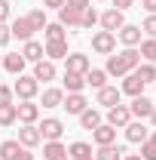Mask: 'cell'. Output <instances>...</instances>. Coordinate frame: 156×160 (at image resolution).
<instances>
[{
	"label": "cell",
	"mask_w": 156,
	"mask_h": 160,
	"mask_svg": "<svg viewBox=\"0 0 156 160\" xmlns=\"http://www.w3.org/2000/svg\"><path fill=\"white\" fill-rule=\"evenodd\" d=\"M95 25H98V9H95V6H86V9H83L80 28H95Z\"/></svg>",
	"instance_id": "36"
},
{
	"label": "cell",
	"mask_w": 156,
	"mask_h": 160,
	"mask_svg": "<svg viewBox=\"0 0 156 160\" xmlns=\"http://www.w3.org/2000/svg\"><path fill=\"white\" fill-rule=\"evenodd\" d=\"M40 92V83L34 80V74H19V80H16V86H12V96L19 102H34Z\"/></svg>",
	"instance_id": "2"
},
{
	"label": "cell",
	"mask_w": 156,
	"mask_h": 160,
	"mask_svg": "<svg viewBox=\"0 0 156 160\" xmlns=\"http://www.w3.org/2000/svg\"><path fill=\"white\" fill-rule=\"evenodd\" d=\"M28 22H31V28H34V31H43V28H46V9H31V12H28Z\"/></svg>",
	"instance_id": "35"
},
{
	"label": "cell",
	"mask_w": 156,
	"mask_h": 160,
	"mask_svg": "<svg viewBox=\"0 0 156 160\" xmlns=\"http://www.w3.org/2000/svg\"><path fill=\"white\" fill-rule=\"evenodd\" d=\"M138 46H141L138 52H141V56H144V59H147V62H153V65H156V40L144 37V40H141V43H138Z\"/></svg>",
	"instance_id": "34"
},
{
	"label": "cell",
	"mask_w": 156,
	"mask_h": 160,
	"mask_svg": "<svg viewBox=\"0 0 156 160\" xmlns=\"http://www.w3.org/2000/svg\"><path fill=\"white\" fill-rule=\"evenodd\" d=\"M40 142H43V136H40L37 123H21V129H19V145L21 148H37Z\"/></svg>",
	"instance_id": "10"
},
{
	"label": "cell",
	"mask_w": 156,
	"mask_h": 160,
	"mask_svg": "<svg viewBox=\"0 0 156 160\" xmlns=\"http://www.w3.org/2000/svg\"><path fill=\"white\" fill-rule=\"evenodd\" d=\"M141 34H147L150 40H156V16H147L144 25H141Z\"/></svg>",
	"instance_id": "37"
},
{
	"label": "cell",
	"mask_w": 156,
	"mask_h": 160,
	"mask_svg": "<svg viewBox=\"0 0 156 160\" xmlns=\"http://www.w3.org/2000/svg\"><path fill=\"white\" fill-rule=\"evenodd\" d=\"M12 123H19L16 102H12V105H0V129H6V126H12Z\"/></svg>",
	"instance_id": "30"
},
{
	"label": "cell",
	"mask_w": 156,
	"mask_h": 160,
	"mask_svg": "<svg viewBox=\"0 0 156 160\" xmlns=\"http://www.w3.org/2000/svg\"><path fill=\"white\" fill-rule=\"evenodd\" d=\"M141 157H144V160H156V145H153L150 139L141 142Z\"/></svg>",
	"instance_id": "38"
},
{
	"label": "cell",
	"mask_w": 156,
	"mask_h": 160,
	"mask_svg": "<svg viewBox=\"0 0 156 160\" xmlns=\"http://www.w3.org/2000/svg\"><path fill=\"white\" fill-rule=\"evenodd\" d=\"M92 68V62L86 52H67L64 56V71H71V74H86Z\"/></svg>",
	"instance_id": "7"
},
{
	"label": "cell",
	"mask_w": 156,
	"mask_h": 160,
	"mask_svg": "<svg viewBox=\"0 0 156 160\" xmlns=\"http://www.w3.org/2000/svg\"><path fill=\"white\" fill-rule=\"evenodd\" d=\"M92 142H95L98 148H101V145H113V142H117V129H113L110 123H101V126L92 129Z\"/></svg>",
	"instance_id": "19"
},
{
	"label": "cell",
	"mask_w": 156,
	"mask_h": 160,
	"mask_svg": "<svg viewBox=\"0 0 156 160\" xmlns=\"http://www.w3.org/2000/svg\"><path fill=\"white\" fill-rule=\"evenodd\" d=\"M147 139H150V142L156 145V129H150V136H147Z\"/></svg>",
	"instance_id": "49"
},
{
	"label": "cell",
	"mask_w": 156,
	"mask_h": 160,
	"mask_svg": "<svg viewBox=\"0 0 156 160\" xmlns=\"http://www.w3.org/2000/svg\"><path fill=\"white\" fill-rule=\"evenodd\" d=\"M37 129L43 136V142H61V136H64V123L58 117H46L43 123H37Z\"/></svg>",
	"instance_id": "5"
},
{
	"label": "cell",
	"mask_w": 156,
	"mask_h": 160,
	"mask_svg": "<svg viewBox=\"0 0 156 160\" xmlns=\"http://www.w3.org/2000/svg\"><path fill=\"white\" fill-rule=\"evenodd\" d=\"M12 99H16L12 96V86H3L0 83V105H12Z\"/></svg>",
	"instance_id": "39"
},
{
	"label": "cell",
	"mask_w": 156,
	"mask_h": 160,
	"mask_svg": "<svg viewBox=\"0 0 156 160\" xmlns=\"http://www.w3.org/2000/svg\"><path fill=\"white\" fill-rule=\"evenodd\" d=\"M43 52H46V59H49V62L64 59V56H67V40H52V43H46Z\"/></svg>",
	"instance_id": "24"
},
{
	"label": "cell",
	"mask_w": 156,
	"mask_h": 160,
	"mask_svg": "<svg viewBox=\"0 0 156 160\" xmlns=\"http://www.w3.org/2000/svg\"><path fill=\"white\" fill-rule=\"evenodd\" d=\"M138 65H141V52H138L135 46H126V49L117 52V56H107L104 71H107V77H126V74L135 71Z\"/></svg>",
	"instance_id": "1"
},
{
	"label": "cell",
	"mask_w": 156,
	"mask_h": 160,
	"mask_svg": "<svg viewBox=\"0 0 156 160\" xmlns=\"http://www.w3.org/2000/svg\"><path fill=\"white\" fill-rule=\"evenodd\" d=\"M61 102H64V89H58V86L43 89V99H40L43 108H61Z\"/></svg>",
	"instance_id": "22"
},
{
	"label": "cell",
	"mask_w": 156,
	"mask_h": 160,
	"mask_svg": "<svg viewBox=\"0 0 156 160\" xmlns=\"http://www.w3.org/2000/svg\"><path fill=\"white\" fill-rule=\"evenodd\" d=\"M12 160H34V154H31V148H19V154Z\"/></svg>",
	"instance_id": "43"
},
{
	"label": "cell",
	"mask_w": 156,
	"mask_h": 160,
	"mask_svg": "<svg viewBox=\"0 0 156 160\" xmlns=\"http://www.w3.org/2000/svg\"><path fill=\"white\" fill-rule=\"evenodd\" d=\"M129 111H132V120H147L150 111H153V102L147 99V96H135L132 105H129Z\"/></svg>",
	"instance_id": "15"
},
{
	"label": "cell",
	"mask_w": 156,
	"mask_h": 160,
	"mask_svg": "<svg viewBox=\"0 0 156 160\" xmlns=\"http://www.w3.org/2000/svg\"><path fill=\"white\" fill-rule=\"evenodd\" d=\"M141 6H144L150 16H156V0H141Z\"/></svg>",
	"instance_id": "46"
},
{
	"label": "cell",
	"mask_w": 156,
	"mask_h": 160,
	"mask_svg": "<svg viewBox=\"0 0 156 160\" xmlns=\"http://www.w3.org/2000/svg\"><path fill=\"white\" fill-rule=\"evenodd\" d=\"M92 49H95L98 56H113V49H117V34H110V31H95V34H92Z\"/></svg>",
	"instance_id": "3"
},
{
	"label": "cell",
	"mask_w": 156,
	"mask_h": 160,
	"mask_svg": "<svg viewBox=\"0 0 156 160\" xmlns=\"http://www.w3.org/2000/svg\"><path fill=\"white\" fill-rule=\"evenodd\" d=\"M16 114H19V123H37L40 120V105L37 102H19Z\"/></svg>",
	"instance_id": "16"
},
{
	"label": "cell",
	"mask_w": 156,
	"mask_h": 160,
	"mask_svg": "<svg viewBox=\"0 0 156 160\" xmlns=\"http://www.w3.org/2000/svg\"><path fill=\"white\" fill-rule=\"evenodd\" d=\"M147 120L153 123V129H156V105H153V111H150V117H147Z\"/></svg>",
	"instance_id": "47"
},
{
	"label": "cell",
	"mask_w": 156,
	"mask_h": 160,
	"mask_svg": "<svg viewBox=\"0 0 156 160\" xmlns=\"http://www.w3.org/2000/svg\"><path fill=\"white\" fill-rule=\"evenodd\" d=\"M0 22H9V0H0Z\"/></svg>",
	"instance_id": "42"
},
{
	"label": "cell",
	"mask_w": 156,
	"mask_h": 160,
	"mask_svg": "<svg viewBox=\"0 0 156 160\" xmlns=\"http://www.w3.org/2000/svg\"><path fill=\"white\" fill-rule=\"evenodd\" d=\"M0 65H3V52H0Z\"/></svg>",
	"instance_id": "51"
},
{
	"label": "cell",
	"mask_w": 156,
	"mask_h": 160,
	"mask_svg": "<svg viewBox=\"0 0 156 160\" xmlns=\"http://www.w3.org/2000/svg\"><path fill=\"white\" fill-rule=\"evenodd\" d=\"M122 132H126V142L141 145V142H147V136H150V126H144V120H129L122 126Z\"/></svg>",
	"instance_id": "6"
},
{
	"label": "cell",
	"mask_w": 156,
	"mask_h": 160,
	"mask_svg": "<svg viewBox=\"0 0 156 160\" xmlns=\"http://www.w3.org/2000/svg\"><path fill=\"white\" fill-rule=\"evenodd\" d=\"M117 37H119L122 46H138V43L144 40V37H141V25H129V22L117 31Z\"/></svg>",
	"instance_id": "13"
},
{
	"label": "cell",
	"mask_w": 156,
	"mask_h": 160,
	"mask_svg": "<svg viewBox=\"0 0 156 160\" xmlns=\"http://www.w3.org/2000/svg\"><path fill=\"white\" fill-rule=\"evenodd\" d=\"M19 139H9V142H0V160H12L19 154Z\"/></svg>",
	"instance_id": "33"
},
{
	"label": "cell",
	"mask_w": 156,
	"mask_h": 160,
	"mask_svg": "<svg viewBox=\"0 0 156 160\" xmlns=\"http://www.w3.org/2000/svg\"><path fill=\"white\" fill-rule=\"evenodd\" d=\"M122 157H126V148L117 145V142L113 145H101L98 154H95V160H122Z\"/></svg>",
	"instance_id": "23"
},
{
	"label": "cell",
	"mask_w": 156,
	"mask_h": 160,
	"mask_svg": "<svg viewBox=\"0 0 156 160\" xmlns=\"http://www.w3.org/2000/svg\"><path fill=\"white\" fill-rule=\"evenodd\" d=\"M25 65H28V62H25L21 52H3V65H0V68H6L9 74L19 77V74H25Z\"/></svg>",
	"instance_id": "17"
},
{
	"label": "cell",
	"mask_w": 156,
	"mask_h": 160,
	"mask_svg": "<svg viewBox=\"0 0 156 160\" xmlns=\"http://www.w3.org/2000/svg\"><path fill=\"white\" fill-rule=\"evenodd\" d=\"M101 123H104V120H101V111H98V108H86V111L80 114V126H83V129H95Z\"/></svg>",
	"instance_id": "27"
},
{
	"label": "cell",
	"mask_w": 156,
	"mask_h": 160,
	"mask_svg": "<svg viewBox=\"0 0 156 160\" xmlns=\"http://www.w3.org/2000/svg\"><path fill=\"white\" fill-rule=\"evenodd\" d=\"M77 160H95V154H89V157H77Z\"/></svg>",
	"instance_id": "50"
},
{
	"label": "cell",
	"mask_w": 156,
	"mask_h": 160,
	"mask_svg": "<svg viewBox=\"0 0 156 160\" xmlns=\"http://www.w3.org/2000/svg\"><path fill=\"white\" fill-rule=\"evenodd\" d=\"M89 154H92V145H89V142H71V145H67V157L71 160L89 157Z\"/></svg>",
	"instance_id": "31"
},
{
	"label": "cell",
	"mask_w": 156,
	"mask_h": 160,
	"mask_svg": "<svg viewBox=\"0 0 156 160\" xmlns=\"http://www.w3.org/2000/svg\"><path fill=\"white\" fill-rule=\"evenodd\" d=\"M9 40H12V34H9V25H6V22H0V49H3Z\"/></svg>",
	"instance_id": "41"
},
{
	"label": "cell",
	"mask_w": 156,
	"mask_h": 160,
	"mask_svg": "<svg viewBox=\"0 0 156 160\" xmlns=\"http://www.w3.org/2000/svg\"><path fill=\"white\" fill-rule=\"evenodd\" d=\"M9 34H12L16 40H21V43H25V40H31V37H34L37 31L31 28L28 16H19V19H12V25H9Z\"/></svg>",
	"instance_id": "11"
},
{
	"label": "cell",
	"mask_w": 156,
	"mask_h": 160,
	"mask_svg": "<svg viewBox=\"0 0 156 160\" xmlns=\"http://www.w3.org/2000/svg\"><path fill=\"white\" fill-rule=\"evenodd\" d=\"M43 160H71L61 142H43Z\"/></svg>",
	"instance_id": "21"
},
{
	"label": "cell",
	"mask_w": 156,
	"mask_h": 160,
	"mask_svg": "<svg viewBox=\"0 0 156 160\" xmlns=\"http://www.w3.org/2000/svg\"><path fill=\"white\" fill-rule=\"evenodd\" d=\"M58 22L64 25V28H80V22H83V12L71 9V6H61V9H58Z\"/></svg>",
	"instance_id": "26"
},
{
	"label": "cell",
	"mask_w": 156,
	"mask_h": 160,
	"mask_svg": "<svg viewBox=\"0 0 156 160\" xmlns=\"http://www.w3.org/2000/svg\"><path fill=\"white\" fill-rule=\"evenodd\" d=\"M64 0H43V9H61Z\"/></svg>",
	"instance_id": "45"
},
{
	"label": "cell",
	"mask_w": 156,
	"mask_h": 160,
	"mask_svg": "<svg viewBox=\"0 0 156 160\" xmlns=\"http://www.w3.org/2000/svg\"><path fill=\"white\" fill-rule=\"evenodd\" d=\"M61 108H64L67 114L80 117V114L89 108V102H86V96H83V92H64V102H61Z\"/></svg>",
	"instance_id": "8"
},
{
	"label": "cell",
	"mask_w": 156,
	"mask_h": 160,
	"mask_svg": "<svg viewBox=\"0 0 156 160\" xmlns=\"http://www.w3.org/2000/svg\"><path fill=\"white\" fill-rule=\"evenodd\" d=\"M144 86H147V83H144V80H141L135 71H132V74H126V77H122V86H119V92L135 99V96H144Z\"/></svg>",
	"instance_id": "12"
},
{
	"label": "cell",
	"mask_w": 156,
	"mask_h": 160,
	"mask_svg": "<svg viewBox=\"0 0 156 160\" xmlns=\"http://www.w3.org/2000/svg\"><path fill=\"white\" fill-rule=\"evenodd\" d=\"M83 89H86V77L64 71V92H83Z\"/></svg>",
	"instance_id": "29"
},
{
	"label": "cell",
	"mask_w": 156,
	"mask_h": 160,
	"mask_svg": "<svg viewBox=\"0 0 156 160\" xmlns=\"http://www.w3.org/2000/svg\"><path fill=\"white\" fill-rule=\"evenodd\" d=\"M132 120V111H129V105H113V108H107V123L113 126V129H122L126 123Z\"/></svg>",
	"instance_id": "9"
},
{
	"label": "cell",
	"mask_w": 156,
	"mask_h": 160,
	"mask_svg": "<svg viewBox=\"0 0 156 160\" xmlns=\"http://www.w3.org/2000/svg\"><path fill=\"white\" fill-rule=\"evenodd\" d=\"M135 74L144 80V83H156V65H153V62H144V65L135 68Z\"/></svg>",
	"instance_id": "32"
},
{
	"label": "cell",
	"mask_w": 156,
	"mask_h": 160,
	"mask_svg": "<svg viewBox=\"0 0 156 160\" xmlns=\"http://www.w3.org/2000/svg\"><path fill=\"white\" fill-rule=\"evenodd\" d=\"M21 56H25V62H40L46 59V52H43V43L40 40H25V46H21Z\"/></svg>",
	"instance_id": "20"
},
{
	"label": "cell",
	"mask_w": 156,
	"mask_h": 160,
	"mask_svg": "<svg viewBox=\"0 0 156 160\" xmlns=\"http://www.w3.org/2000/svg\"><path fill=\"white\" fill-rule=\"evenodd\" d=\"M119 102H122L119 86H101V89H98V105H101V108H113Z\"/></svg>",
	"instance_id": "18"
},
{
	"label": "cell",
	"mask_w": 156,
	"mask_h": 160,
	"mask_svg": "<svg viewBox=\"0 0 156 160\" xmlns=\"http://www.w3.org/2000/svg\"><path fill=\"white\" fill-rule=\"evenodd\" d=\"M64 6H71V9H77V12H83L86 6H92V0H64Z\"/></svg>",
	"instance_id": "40"
},
{
	"label": "cell",
	"mask_w": 156,
	"mask_h": 160,
	"mask_svg": "<svg viewBox=\"0 0 156 160\" xmlns=\"http://www.w3.org/2000/svg\"><path fill=\"white\" fill-rule=\"evenodd\" d=\"M43 37H46V43H52V40H67V28H64L61 22H46Z\"/></svg>",
	"instance_id": "25"
},
{
	"label": "cell",
	"mask_w": 156,
	"mask_h": 160,
	"mask_svg": "<svg viewBox=\"0 0 156 160\" xmlns=\"http://www.w3.org/2000/svg\"><path fill=\"white\" fill-rule=\"evenodd\" d=\"M83 77H86V86H92V89L107 86V71H101V68H89Z\"/></svg>",
	"instance_id": "28"
},
{
	"label": "cell",
	"mask_w": 156,
	"mask_h": 160,
	"mask_svg": "<svg viewBox=\"0 0 156 160\" xmlns=\"http://www.w3.org/2000/svg\"><path fill=\"white\" fill-rule=\"evenodd\" d=\"M55 62H49V59H40L34 62V80L37 83H49V80H55Z\"/></svg>",
	"instance_id": "14"
},
{
	"label": "cell",
	"mask_w": 156,
	"mask_h": 160,
	"mask_svg": "<svg viewBox=\"0 0 156 160\" xmlns=\"http://www.w3.org/2000/svg\"><path fill=\"white\" fill-rule=\"evenodd\" d=\"M129 6H135V0H113V9H122L126 12Z\"/></svg>",
	"instance_id": "44"
},
{
	"label": "cell",
	"mask_w": 156,
	"mask_h": 160,
	"mask_svg": "<svg viewBox=\"0 0 156 160\" xmlns=\"http://www.w3.org/2000/svg\"><path fill=\"white\" fill-rule=\"evenodd\" d=\"M122 160H144V157H141V154H126Z\"/></svg>",
	"instance_id": "48"
},
{
	"label": "cell",
	"mask_w": 156,
	"mask_h": 160,
	"mask_svg": "<svg viewBox=\"0 0 156 160\" xmlns=\"http://www.w3.org/2000/svg\"><path fill=\"white\" fill-rule=\"evenodd\" d=\"M98 25H101V31H110V34H117L119 28L126 25V16H122V9H104L101 16H98Z\"/></svg>",
	"instance_id": "4"
}]
</instances>
